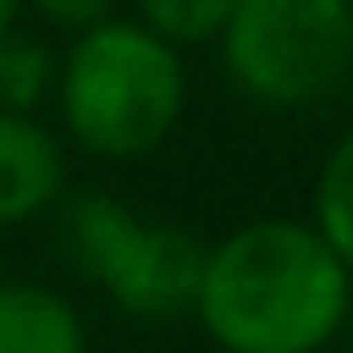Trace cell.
Returning a JSON list of instances; mask_svg holds the SVG:
<instances>
[{
  "label": "cell",
  "mask_w": 353,
  "mask_h": 353,
  "mask_svg": "<svg viewBox=\"0 0 353 353\" xmlns=\"http://www.w3.org/2000/svg\"><path fill=\"white\" fill-rule=\"evenodd\" d=\"M61 193V149L33 116L0 110V226L39 215Z\"/></svg>",
  "instance_id": "5b68a950"
},
{
  "label": "cell",
  "mask_w": 353,
  "mask_h": 353,
  "mask_svg": "<svg viewBox=\"0 0 353 353\" xmlns=\"http://www.w3.org/2000/svg\"><path fill=\"white\" fill-rule=\"evenodd\" d=\"M232 6L237 0H138L149 33H160L165 44L171 39H210V33H221Z\"/></svg>",
  "instance_id": "9c48e42d"
},
{
  "label": "cell",
  "mask_w": 353,
  "mask_h": 353,
  "mask_svg": "<svg viewBox=\"0 0 353 353\" xmlns=\"http://www.w3.org/2000/svg\"><path fill=\"white\" fill-rule=\"evenodd\" d=\"M61 105L83 149L132 160L165 143L182 116V66L171 44L138 22L88 28L61 72Z\"/></svg>",
  "instance_id": "7a4b0ae2"
},
{
  "label": "cell",
  "mask_w": 353,
  "mask_h": 353,
  "mask_svg": "<svg viewBox=\"0 0 353 353\" xmlns=\"http://www.w3.org/2000/svg\"><path fill=\"white\" fill-rule=\"evenodd\" d=\"M11 17H17V0H0V33H11Z\"/></svg>",
  "instance_id": "8fae6325"
},
{
  "label": "cell",
  "mask_w": 353,
  "mask_h": 353,
  "mask_svg": "<svg viewBox=\"0 0 353 353\" xmlns=\"http://www.w3.org/2000/svg\"><path fill=\"white\" fill-rule=\"evenodd\" d=\"M314 210H320V237L325 248L342 259V270L353 276V132L331 149L325 171H320V193H314Z\"/></svg>",
  "instance_id": "52a82bcc"
},
{
  "label": "cell",
  "mask_w": 353,
  "mask_h": 353,
  "mask_svg": "<svg viewBox=\"0 0 353 353\" xmlns=\"http://www.w3.org/2000/svg\"><path fill=\"white\" fill-rule=\"evenodd\" d=\"M0 353H83V325L72 303L44 287L6 281L0 287Z\"/></svg>",
  "instance_id": "8992f818"
},
{
  "label": "cell",
  "mask_w": 353,
  "mask_h": 353,
  "mask_svg": "<svg viewBox=\"0 0 353 353\" xmlns=\"http://www.w3.org/2000/svg\"><path fill=\"white\" fill-rule=\"evenodd\" d=\"M66 243H72V259L127 314L171 320L199 303V276L210 248L182 226H160L121 210L105 193H83L66 210Z\"/></svg>",
  "instance_id": "3957f363"
},
{
  "label": "cell",
  "mask_w": 353,
  "mask_h": 353,
  "mask_svg": "<svg viewBox=\"0 0 353 353\" xmlns=\"http://www.w3.org/2000/svg\"><path fill=\"white\" fill-rule=\"evenodd\" d=\"M353 276L320 232L298 221H254L204 254L199 314L232 353H314L347 314Z\"/></svg>",
  "instance_id": "6da1fadb"
},
{
  "label": "cell",
  "mask_w": 353,
  "mask_h": 353,
  "mask_svg": "<svg viewBox=\"0 0 353 353\" xmlns=\"http://www.w3.org/2000/svg\"><path fill=\"white\" fill-rule=\"evenodd\" d=\"M39 17H50V22H61V28H99V22H110V0H28Z\"/></svg>",
  "instance_id": "30bf717a"
},
{
  "label": "cell",
  "mask_w": 353,
  "mask_h": 353,
  "mask_svg": "<svg viewBox=\"0 0 353 353\" xmlns=\"http://www.w3.org/2000/svg\"><path fill=\"white\" fill-rule=\"evenodd\" d=\"M221 33L232 77L265 105L320 99L353 61L347 0H237Z\"/></svg>",
  "instance_id": "277c9868"
},
{
  "label": "cell",
  "mask_w": 353,
  "mask_h": 353,
  "mask_svg": "<svg viewBox=\"0 0 353 353\" xmlns=\"http://www.w3.org/2000/svg\"><path fill=\"white\" fill-rule=\"evenodd\" d=\"M50 77H55V66H50V55H44L33 39L0 33V110L28 116V110L44 99Z\"/></svg>",
  "instance_id": "ba28073f"
}]
</instances>
